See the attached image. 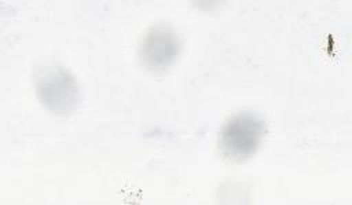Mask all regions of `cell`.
I'll list each match as a JSON object with an SVG mask.
<instances>
[{
	"label": "cell",
	"mask_w": 352,
	"mask_h": 205,
	"mask_svg": "<svg viewBox=\"0 0 352 205\" xmlns=\"http://www.w3.org/2000/svg\"><path fill=\"white\" fill-rule=\"evenodd\" d=\"M36 94L43 106L59 116L70 114L80 99L76 78L65 69L47 67L36 78Z\"/></svg>",
	"instance_id": "2"
},
{
	"label": "cell",
	"mask_w": 352,
	"mask_h": 205,
	"mask_svg": "<svg viewBox=\"0 0 352 205\" xmlns=\"http://www.w3.org/2000/svg\"><path fill=\"white\" fill-rule=\"evenodd\" d=\"M265 124L253 113H239L231 117L220 131V149L223 154L234 161L252 157L261 144Z\"/></svg>",
	"instance_id": "1"
},
{
	"label": "cell",
	"mask_w": 352,
	"mask_h": 205,
	"mask_svg": "<svg viewBox=\"0 0 352 205\" xmlns=\"http://www.w3.org/2000/svg\"><path fill=\"white\" fill-rule=\"evenodd\" d=\"M180 51L179 39L166 26H155L143 39L140 58L150 70H165L177 58Z\"/></svg>",
	"instance_id": "3"
}]
</instances>
